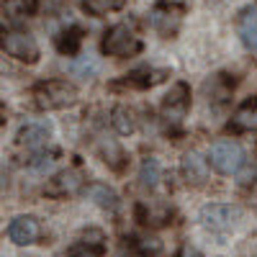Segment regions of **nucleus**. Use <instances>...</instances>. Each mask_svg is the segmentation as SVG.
I'll return each mask as SVG.
<instances>
[{
    "label": "nucleus",
    "mask_w": 257,
    "mask_h": 257,
    "mask_svg": "<svg viewBox=\"0 0 257 257\" xmlns=\"http://www.w3.org/2000/svg\"><path fill=\"white\" fill-rule=\"evenodd\" d=\"M82 183H85L82 173L75 170V167H70V170H62V173L54 175V180L47 185V193H49V196H67V193L80 190Z\"/></svg>",
    "instance_id": "nucleus-9"
},
{
    "label": "nucleus",
    "mask_w": 257,
    "mask_h": 257,
    "mask_svg": "<svg viewBox=\"0 0 257 257\" xmlns=\"http://www.w3.org/2000/svg\"><path fill=\"white\" fill-rule=\"evenodd\" d=\"M180 257H203L196 247H190V244H183V249H180Z\"/></svg>",
    "instance_id": "nucleus-22"
},
{
    "label": "nucleus",
    "mask_w": 257,
    "mask_h": 257,
    "mask_svg": "<svg viewBox=\"0 0 257 257\" xmlns=\"http://www.w3.org/2000/svg\"><path fill=\"white\" fill-rule=\"evenodd\" d=\"M239 216L242 211L229 203H208L201 208V224L211 231H229Z\"/></svg>",
    "instance_id": "nucleus-5"
},
{
    "label": "nucleus",
    "mask_w": 257,
    "mask_h": 257,
    "mask_svg": "<svg viewBox=\"0 0 257 257\" xmlns=\"http://www.w3.org/2000/svg\"><path fill=\"white\" fill-rule=\"evenodd\" d=\"M70 72L77 80H90V77H95L100 72V62H98V57H90V54L88 57H80V59L72 62Z\"/></svg>",
    "instance_id": "nucleus-15"
},
{
    "label": "nucleus",
    "mask_w": 257,
    "mask_h": 257,
    "mask_svg": "<svg viewBox=\"0 0 257 257\" xmlns=\"http://www.w3.org/2000/svg\"><path fill=\"white\" fill-rule=\"evenodd\" d=\"M100 155H103V160L108 162L113 170H121L123 167V152H121V147L116 144V142H108V144H100Z\"/></svg>",
    "instance_id": "nucleus-18"
},
{
    "label": "nucleus",
    "mask_w": 257,
    "mask_h": 257,
    "mask_svg": "<svg viewBox=\"0 0 257 257\" xmlns=\"http://www.w3.org/2000/svg\"><path fill=\"white\" fill-rule=\"evenodd\" d=\"M113 118H111V123H113V128L118 134H132L134 132V113L126 108V105H118V108H113V113H111Z\"/></svg>",
    "instance_id": "nucleus-16"
},
{
    "label": "nucleus",
    "mask_w": 257,
    "mask_h": 257,
    "mask_svg": "<svg viewBox=\"0 0 257 257\" xmlns=\"http://www.w3.org/2000/svg\"><path fill=\"white\" fill-rule=\"evenodd\" d=\"M190 105V90L185 82H175L162 100V116L167 121H180Z\"/></svg>",
    "instance_id": "nucleus-7"
},
{
    "label": "nucleus",
    "mask_w": 257,
    "mask_h": 257,
    "mask_svg": "<svg viewBox=\"0 0 257 257\" xmlns=\"http://www.w3.org/2000/svg\"><path fill=\"white\" fill-rule=\"evenodd\" d=\"M0 47H3V52H6L8 57H13V59H18V62L34 64V62L39 59V44L34 41V36L26 34V31H18V29L6 31L3 36H0Z\"/></svg>",
    "instance_id": "nucleus-4"
},
{
    "label": "nucleus",
    "mask_w": 257,
    "mask_h": 257,
    "mask_svg": "<svg viewBox=\"0 0 257 257\" xmlns=\"http://www.w3.org/2000/svg\"><path fill=\"white\" fill-rule=\"evenodd\" d=\"M88 196L100 206V208H105V211H113L116 206H118V196L108 188V185H103V183H93V185H88Z\"/></svg>",
    "instance_id": "nucleus-13"
},
{
    "label": "nucleus",
    "mask_w": 257,
    "mask_h": 257,
    "mask_svg": "<svg viewBox=\"0 0 257 257\" xmlns=\"http://www.w3.org/2000/svg\"><path fill=\"white\" fill-rule=\"evenodd\" d=\"M123 6V0H85V8L90 13H105V11H118Z\"/></svg>",
    "instance_id": "nucleus-20"
},
{
    "label": "nucleus",
    "mask_w": 257,
    "mask_h": 257,
    "mask_svg": "<svg viewBox=\"0 0 257 257\" xmlns=\"http://www.w3.org/2000/svg\"><path fill=\"white\" fill-rule=\"evenodd\" d=\"M149 21H152V26H155L162 36H173V34H178V29H180L183 6H175V3H170V0H165V3H160V6L152 11Z\"/></svg>",
    "instance_id": "nucleus-6"
},
{
    "label": "nucleus",
    "mask_w": 257,
    "mask_h": 257,
    "mask_svg": "<svg viewBox=\"0 0 257 257\" xmlns=\"http://www.w3.org/2000/svg\"><path fill=\"white\" fill-rule=\"evenodd\" d=\"M139 49H142L139 36L132 31V26H126V24L111 26L103 36V52L111 54V57H132Z\"/></svg>",
    "instance_id": "nucleus-3"
},
{
    "label": "nucleus",
    "mask_w": 257,
    "mask_h": 257,
    "mask_svg": "<svg viewBox=\"0 0 257 257\" xmlns=\"http://www.w3.org/2000/svg\"><path fill=\"white\" fill-rule=\"evenodd\" d=\"M249 178H254V170H249V167H247V170H244V173L239 175V183H242V185H247V183H252Z\"/></svg>",
    "instance_id": "nucleus-23"
},
{
    "label": "nucleus",
    "mask_w": 257,
    "mask_h": 257,
    "mask_svg": "<svg viewBox=\"0 0 257 257\" xmlns=\"http://www.w3.org/2000/svg\"><path fill=\"white\" fill-rule=\"evenodd\" d=\"M70 257H100V249H90L88 244H77V247H72V252H70Z\"/></svg>",
    "instance_id": "nucleus-21"
},
{
    "label": "nucleus",
    "mask_w": 257,
    "mask_h": 257,
    "mask_svg": "<svg viewBox=\"0 0 257 257\" xmlns=\"http://www.w3.org/2000/svg\"><path fill=\"white\" fill-rule=\"evenodd\" d=\"M208 162H211V167L216 170L219 175H234V173H239V170L244 167V152H242V147L237 142L221 139V142H216L211 147Z\"/></svg>",
    "instance_id": "nucleus-2"
},
{
    "label": "nucleus",
    "mask_w": 257,
    "mask_h": 257,
    "mask_svg": "<svg viewBox=\"0 0 257 257\" xmlns=\"http://www.w3.org/2000/svg\"><path fill=\"white\" fill-rule=\"evenodd\" d=\"M160 178H162V167H160V162H157L155 157H147V160L142 162V170H139V183H142V188H147V190L157 188Z\"/></svg>",
    "instance_id": "nucleus-14"
},
{
    "label": "nucleus",
    "mask_w": 257,
    "mask_h": 257,
    "mask_svg": "<svg viewBox=\"0 0 257 257\" xmlns=\"http://www.w3.org/2000/svg\"><path fill=\"white\" fill-rule=\"evenodd\" d=\"M57 47H59V52H62V54H75V52H77V47H80V31H77V29H72L70 34L64 31V34H62V39L57 41Z\"/></svg>",
    "instance_id": "nucleus-19"
},
{
    "label": "nucleus",
    "mask_w": 257,
    "mask_h": 257,
    "mask_svg": "<svg viewBox=\"0 0 257 257\" xmlns=\"http://www.w3.org/2000/svg\"><path fill=\"white\" fill-rule=\"evenodd\" d=\"M8 237L18 247H29L41 237V226L34 216H16L8 226Z\"/></svg>",
    "instance_id": "nucleus-8"
},
{
    "label": "nucleus",
    "mask_w": 257,
    "mask_h": 257,
    "mask_svg": "<svg viewBox=\"0 0 257 257\" xmlns=\"http://www.w3.org/2000/svg\"><path fill=\"white\" fill-rule=\"evenodd\" d=\"M16 142H18V147H26V149H41L49 142V128L39 126V123H29L18 132Z\"/></svg>",
    "instance_id": "nucleus-12"
},
{
    "label": "nucleus",
    "mask_w": 257,
    "mask_h": 257,
    "mask_svg": "<svg viewBox=\"0 0 257 257\" xmlns=\"http://www.w3.org/2000/svg\"><path fill=\"white\" fill-rule=\"evenodd\" d=\"M180 167H183V175H185L188 183L201 185L206 180V173H208V160H203L198 152H188L183 157V165Z\"/></svg>",
    "instance_id": "nucleus-11"
},
{
    "label": "nucleus",
    "mask_w": 257,
    "mask_h": 257,
    "mask_svg": "<svg viewBox=\"0 0 257 257\" xmlns=\"http://www.w3.org/2000/svg\"><path fill=\"white\" fill-rule=\"evenodd\" d=\"M237 31L247 49H257V6H247L237 18Z\"/></svg>",
    "instance_id": "nucleus-10"
},
{
    "label": "nucleus",
    "mask_w": 257,
    "mask_h": 257,
    "mask_svg": "<svg viewBox=\"0 0 257 257\" xmlns=\"http://www.w3.org/2000/svg\"><path fill=\"white\" fill-rule=\"evenodd\" d=\"M234 126L237 128H257V100L244 103L234 116Z\"/></svg>",
    "instance_id": "nucleus-17"
},
{
    "label": "nucleus",
    "mask_w": 257,
    "mask_h": 257,
    "mask_svg": "<svg viewBox=\"0 0 257 257\" xmlns=\"http://www.w3.org/2000/svg\"><path fill=\"white\" fill-rule=\"evenodd\" d=\"M75 100H77V90L67 80H47V82H39L34 88V103L41 111L67 108Z\"/></svg>",
    "instance_id": "nucleus-1"
}]
</instances>
